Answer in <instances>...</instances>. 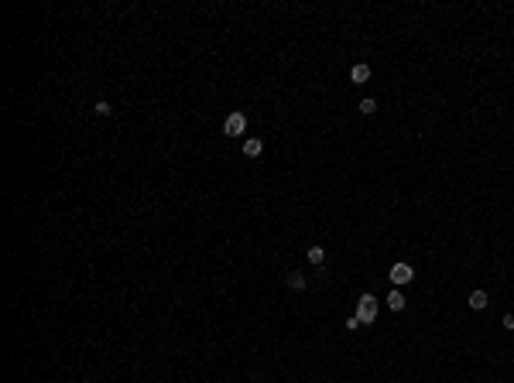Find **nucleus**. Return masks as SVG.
Returning a JSON list of instances; mask_svg holds the SVG:
<instances>
[{
	"mask_svg": "<svg viewBox=\"0 0 514 383\" xmlns=\"http://www.w3.org/2000/svg\"><path fill=\"white\" fill-rule=\"evenodd\" d=\"M356 318H360L364 325H374L377 322V298L374 294H360V301H356Z\"/></svg>",
	"mask_w": 514,
	"mask_h": 383,
	"instance_id": "f257e3e1",
	"label": "nucleus"
},
{
	"mask_svg": "<svg viewBox=\"0 0 514 383\" xmlns=\"http://www.w3.org/2000/svg\"><path fill=\"white\" fill-rule=\"evenodd\" d=\"M243 130H247V116H243L240 110H233L227 120H223V134L227 137H243Z\"/></svg>",
	"mask_w": 514,
	"mask_h": 383,
	"instance_id": "f03ea898",
	"label": "nucleus"
},
{
	"mask_svg": "<svg viewBox=\"0 0 514 383\" xmlns=\"http://www.w3.org/2000/svg\"><path fill=\"white\" fill-rule=\"evenodd\" d=\"M411 281H415V271H411V264H405V260H401V264H394V267H391V284H394V288H401V284H411Z\"/></svg>",
	"mask_w": 514,
	"mask_h": 383,
	"instance_id": "7ed1b4c3",
	"label": "nucleus"
},
{
	"mask_svg": "<svg viewBox=\"0 0 514 383\" xmlns=\"http://www.w3.org/2000/svg\"><path fill=\"white\" fill-rule=\"evenodd\" d=\"M350 79H353L356 86H360V82H367V79H370V65H367V62H356V65L350 68Z\"/></svg>",
	"mask_w": 514,
	"mask_h": 383,
	"instance_id": "20e7f679",
	"label": "nucleus"
},
{
	"mask_svg": "<svg viewBox=\"0 0 514 383\" xmlns=\"http://www.w3.org/2000/svg\"><path fill=\"white\" fill-rule=\"evenodd\" d=\"M470 308H473V312H483V308H487V304H490V298H487V291H473V294H470Z\"/></svg>",
	"mask_w": 514,
	"mask_h": 383,
	"instance_id": "39448f33",
	"label": "nucleus"
},
{
	"mask_svg": "<svg viewBox=\"0 0 514 383\" xmlns=\"http://www.w3.org/2000/svg\"><path fill=\"white\" fill-rule=\"evenodd\" d=\"M261 151H264V144L257 137H247V140H243V154H247V158H257Z\"/></svg>",
	"mask_w": 514,
	"mask_h": 383,
	"instance_id": "423d86ee",
	"label": "nucleus"
},
{
	"mask_svg": "<svg viewBox=\"0 0 514 383\" xmlns=\"http://www.w3.org/2000/svg\"><path fill=\"white\" fill-rule=\"evenodd\" d=\"M285 284L292 288V291H305V274H298V271H292L285 277Z\"/></svg>",
	"mask_w": 514,
	"mask_h": 383,
	"instance_id": "0eeeda50",
	"label": "nucleus"
},
{
	"mask_svg": "<svg viewBox=\"0 0 514 383\" xmlns=\"http://www.w3.org/2000/svg\"><path fill=\"white\" fill-rule=\"evenodd\" d=\"M305 257H308V264H316V267H319V264H326V250H322V247H308Z\"/></svg>",
	"mask_w": 514,
	"mask_h": 383,
	"instance_id": "6e6552de",
	"label": "nucleus"
},
{
	"mask_svg": "<svg viewBox=\"0 0 514 383\" xmlns=\"http://www.w3.org/2000/svg\"><path fill=\"white\" fill-rule=\"evenodd\" d=\"M388 308H391V312H401V308H405V294H401V291H391V294H388Z\"/></svg>",
	"mask_w": 514,
	"mask_h": 383,
	"instance_id": "1a4fd4ad",
	"label": "nucleus"
},
{
	"mask_svg": "<svg viewBox=\"0 0 514 383\" xmlns=\"http://www.w3.org/2000/svg\"><path fill=\"white\" fill-rule=\"evenodd\" d=\"M360 113H364V116L377 113V100H360Z\"/></svg>",
	"mask_w": 514,
	"mask_h": 383,
	"instance_id": "9d476101",
	"label": "nucleus"
},
{
	"mask_svg": "<svg viewBox=\"0 0 514 383\" xmlns=\"http://www.w3.org/2000/svg\"><path fill=\"white\" fill-rule=\"evenodd\" d=\"M93 110H96V116H110V113H114V106H110L106 100H100L96 106H93Z\"/></svg>",
	"mask_w": 514,
	"mask_h": 383,
	"instance_id": "9b49d317",
	"label": "nucleus"
},
{
	"mask_svg": "<svg viewBox=\"0 0 514 383\" xmlns=\"http://www.w3.org/2000/svg\"><path fill=\"white\" fill-rule=\"evenodd\" d=\"M360 325H364V322H360L356 315H350V318H346V328H360Z\"/></svg>",
	"mask_w": 514,
	"mask_h": 383,
	"instance_id": "f8f14e48",
	"label": "nucleus"
},
{
	"mask_svg": "<svg viewBox=\"0 0 514 383\" xmlns=\"http://www.w3.org/2000/svg\"><path fill=\"white\" fill-rule=\"evenodd\" d=\"M504 328H511V332H514V315H504Z\"/></svg>",
	"mask_w": 514,
	"mask_h": 383,
	"instance_id": "ddd939ff",
	"label": "nucleus"
}]
</instances>
